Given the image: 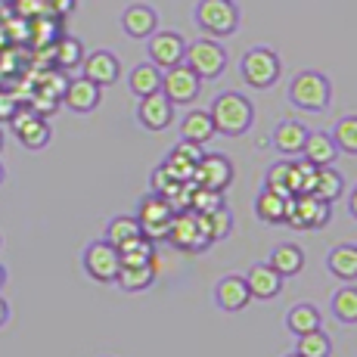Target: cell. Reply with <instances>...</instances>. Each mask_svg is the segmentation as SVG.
Segmentation results:
<instances>
[{"mask_svg": "<svg viewBox=\"0 0 357 357\" xmlns=\"http://www.w3.org/2000/svg\"><path fill=\"white\" fill-rule=\"evenodd\" d=\"M0 149H3V130H0Z\"/></svg>", "mask_w": 357, "mask_h": 357, "instance_id": "cell-53", "label": "cell"}, {"mask_svg": "<svg viewBox=\"0 0 357 357\" xmlns=\"http://www.w3.org/2000/svg\"><path fill=\"white\" fill-rule=\"evenodd\" d=\"M81 264H84L87 277L97 280V283H115V277H119V267H121V255H119V249H115L112 243H106V239H97V243H91L84 249V258H81Z\"/></svg>", "mask_w": 357, "mask_h": 357, "instance_id": "cell-9", "label": "cell"}, {"mask_svg": "<svg viewBox=\"0 0 357 357\" xmlns=\"http://www.w3.org/2000/svg\"><path fill=\"white\" fill-rule=\"evenodd\" d=\"M137 221H140V233L146 239H165L168 236V224L171 218H174V208L168 205V199L159 196V193H149L140 199V205H137Z\"/></svg>", "mask_w": 357, "mask_h": 357, "instance_id": "cell-8", "label": "cell"}, {"mask_svg": "<svg viewBox=\"0 0 357 357\" xmlns=\"http://www.w3.org/2000/svg\"><path fill=\"white\" fill-rule=\"evenodd\" d=\"M199 159H202V146H199V143H190V140H181L168 153V159L162 162V168L168 171L174 181H193V171H196Z\"/></svg>", "mask_w": 357, "mask_h": 357, "instance_id": "cell-18", "label": "cell"}, {"mask_svg": "<svg viewBox=\"0 0 357 357\" xmlns=\"http://www.w3.org/2000/svg\"><path fill=\"white\" fill-rule=\"evenodd\" d=\"M333 218V208L324 199L311 196V193H301V196H289L286 202V221L292 230H324Z\"/></svg>", "mask_w": 357, "mask_h": 357, "instance_id": "cell-7", "label": "cell"}, {"mask_svg": "<svg viewBox=\"0 0 357 357\" xmlns=\"http://www.w3.org/2000/svg\"><path fill=\"white\" fill-rule=\"evenodd\" d=\"M348 211H351V218L357 221V183H354L351 193H348Z\"/></svg>", "mask_w": 357, "mask_h": 357, "instance_id": "cell-46", "label": "cell"}, {"mask_svg": "<svg viewBox=\"0 0 357 357\" xmlns=\"http://www.w3.org/2000/svg\"><path fill=\"white\" fill-rule=\"evenodd\" d=\"M81 72L84 78H91L93 84L100 87H109L121 78V63L115 53L109 50H93V53H84V63H81Z\"/></svg>", "mask_w": 357, "mask_h": 357, "instance_id": "cell-16", "label": "cell"}, {"mask_svg": "<svg viewBox=\"0 0 357 357\" xmlns=\"http://www.w3.org/2000/svg\"><path fill=\"white\" fill-rule=\"evenodd\" d=\"M333 100V84L324 72H314V68H305L292 78L289 84V102L305 112H324Z\"/></svg>", "mask_w": 357, "mask_h": 357, "instance_id": "cell-2", "label": "cell"}, {"mask_svg": "<svg viewBox=\"0 0 357 357\" xmlns=\"http://www.w3.org/2000/svg\"><path fill=\"white\" fill-rule=\"evenodd\" d=\"M119 255H121V264H146V261H155V243L140 233V236L119 245Z\"/></svg>", "mask_w": 357, "mask_h": 357, "instance_id": "cell-34", "label": "cell"}, {"mask_svg": "<svg viewBox=\"0 0 357 357\" xmlns=\"http://www.w3.org/2000/svg\"><path fill=\"white\" fill-rule=\"evenodd\" d=\"M196 25L208 38H230L239 29V6L236 0H199L196 3Z\"/></svg>", "mask_w": 357, "mask_h": 357, "instance_id": "cell-3", "label": "cell"}, {"mask_svg": "<svg viewBox=\"0 0 357 357\" xmlns=\"http://www.w3.org/2000/svg\"><path fill=\"white\" fill-rule=\"evenodd\" d=\"M245 286H249L252 298H261V301H271L283 292V277L273 271L271 264H252L249 273H245Z\"/></svg>", "mask_w": 357, "mask_h": 357, "instance_id": "cell-20", "label": "cell"}, {"mask_svg": "<svg viewBox=\"0 0 357 357\" xmlns=\"http://www.w3.org/2000/svg\"><path fill=\"white\" fill-rule=\"evenodd\" d=\"M208 115H211V121H215L218 134L239 137V134H245V130L252 128V121H255V106H252L249 97H243V93L224 91V93H218L215 97Z\"/></svg>", "mask_w": 357, "mask_h": 357, "instance_id": "cell-1", "label": "cell"}, {"mask_svg": "<svg viewBox=\"0 0 357 357\" xmlns=\"http://www.w3.org/2000/svg\"><path fill=\"white\" fill-rule=\"evenodd\" d=\"M326 267L335 280H345V283H354L357 280V245L342 243L335 245L333 252L326 255Z\"/></svg>", "mask_w": 357, "mask_h": 357, "instance_id": "cell-26", "label": "cell"}, {"mask_svg": "<svg viewBox=\"0 0 357 357\" xmlns=\"http://www.w3.org/2000/svg\"><path fill=\"white\" fill-rule=\"evenodd\" d=\"M211 137H215V121H211V115L205 112V109H193L190 115H183V121H181V140H190V143H199V146H205Z\"/></svg>", "mask_w": 357, "mask_h": 357, "instance_id": "cell-28", "label": "cell"}, {"mask_svg": "<svg viewBox=\"0 0 357 357\" xmlns=\"http://www.w3.org/2000/svg\"><path fill=\"white\" fill-rule=\"evenodd\" d=\"M177 183H181V181H174V177H171L168 171L162 168V165L153 171V177H149V187H153V193H159V196H168L171 190L177 187Z\"/></svg>", "mask_w": 357, "mask_h": 357, "instance_id": "cell-44", "label": "cell"}, {"mask_svg": "<svg viewBox=\"0 0 357 357\" xmlns=\"http://www.w3.org/2000/svg\"><path fill=\"white\" fill-rule=\"evenodd\" d=\"M202 224H205V233H208L211 243H221V239H227L233 233V215L227 211V205H221V208L202 215Z\"/></svg>", "mask_w": 357, "mask_h": 357, "instance_id": "cell-36", "label": "cell"}, {"mask_svg": "<svg viewBox=\"0 0 357 357\" xmlns=\"http://www.w3.org/2000/svg\"><path fill=\"white\" fill-rule=\"evenodd\" d=\"M307 130L301 121H292V119H286V121H280L277 130H273V146H277V153L280 155H286V159H295V155H301V149H305V140H307Z\"/></svg>", "mask_w": 357, "mask_h": 357, "instance_id": "cell-21", "label": "cell"}, {"mask_svg": "<svg viewBox=\"0 0 357 357\" xmlns=\"http://www.w3.org/2000/svg\"><path fill=\"white\" fill-rule=\"evenodd\" d=\"M224 205V190H208V187H193V193H190V208L199 211V215H208V211L221 208Z\"/></svg>", "mask_w": 357, "mask_h": 357, "instance_id": "cell-40", "label": "cell"}, {"mask_svg": "<svg viewBox=\"0 0 357 357\" xmlns=\"http://www.w3.org/2000/svg\"><path fill=\"white\" fill-rule=\"evenodd\" d=\"M233 177H236L233 162L221 153H202V159L196 162V171H193V181L208 190H227Z\"/></svg>", "mask_w": 357, "mask_h": 357, "instance_id": "cell-13", "label": "cell"}, {"mask_svg": "<svg viewBox=\"0 0 357 357\" xmlns=\"http://www.w3.org/2000/svg\"><path fill=\"white\" fill-rule=\"evenodd\" d=\"M267 264H271L283 280L286 277H295V273L305 271V252H301L295 243H283V245H277V249L271 252Z\"/></svg>", "mask_w": 357, "mask_h": 357, "instance_id": "cell-30", "label": "cell"}, {"mask_svg": "<svg viewBox=\"0 0 357 357\" xmlns=\"http://www.w3.org/2000/svg\"><path fill=\"white\" fill-rule=\"evenodd\" d=\"M10 47V38H6V31H3V25H0V53Z\"/></svg>", "mask_w": 357, "mask_h": 357, "instance_id": "cell-49", "label": "cell"}, {"mask_svg": "<svg viewBox=\"0 0 357 357\" xmlns=\"http://www.w3.org/2000/svg\"><path fill=\"white\" fill-rule=\"evenodd\" d=\"M342 193H345V177H342V171L333 168V165H317V174H314V183H311V196L333 205Z\"/></svg>", "mask_w": 357, "mask_h": 357, "instance_id": "cell-22", "label": "cell"}, {"mask_svg": "<svg viewBox=\"0 0 357 357\" xmlns=\"http://www.w3.org/2000/svg\"><path fill=\"white\" fill-rule=\"evenodd\" d=\"M10 128H13V134H16V140L22 143L25 149H31V153L34 149H44L53 137L50 121L34 112L31 106H19V112L10 119Z\"/></svg>", "mask_w": 357, "mask_h": 357, "instance_id": "cell-10", "label": "cell"}, {"mask_svg": "<svg viewBox=\"0 0 357 357\" xmlns=\"http://www.w3.org/2000/svg\"><path fill=\"white\" fill-rule=\"evenodd\" d=\"M128 87H130V93H134L137 100L149 97V93H155V91H162V68L153 66V63L134 66V68H130V75H128Z\"/></svg>", "mask_w": 357, "mask_h": 357, "instance_id": "cell-29", "label": "cell"}, {"mask_svg": "<svg viewBox=\"0 0 357 357\" xmlns=\"http://www.w3.org/2000/svg\"><path fill=\"white\" fill-rule=\"evenodd\" d=\"M286 326H289V333H295V335H305V333H314V329L324 326V317H320V311L314 305L301 301V305L289 307V314H286Z\"/></svg>", "mask_w": 357, "mask_h": 357, "instance_id": "cell-32", "label": "cell"}, {"mask_svg": "<svg viewBox=\"0 0 357 357\" xmlns=\"http://www.w3.org/2000/svg\"><path fill=\"white\" fill-rule=\"evenodd\" d=\"M329 307H333L339 324H348V326L357 324V286L348 283L342 289H335L333 298H329Z\"/></svg>", "mask_w": 357, "mask_h": 357, "instance_id": "cell-33", "label": "cell"}, {"mask_svg": "<svg viewBox=\"0 0 357 357\" xmlns=\"http://www.w3.org/2000/svg\"><path fill=\"white\" fill-rule=\"evenodd\" d=\"M295 351H298L301 357H329L333 354V342H329V335L324 333V329H314V333L298 335Z\"/></svg>", "mask_w": 357, "mask_h": 357, "instance_id": "cell-37", "label": "cell"}, {"mask_svg": "<svg viewBox=\"0 0 357 357\" xmlns=\"http://www.w3.org/2000/svg\"><path fill=\"white\" fill-rule=\"evenodd\" d=\"M215 301H218V307L227 311V314L243 311V307L252 301V292H249V286H245V277H239V273H227V277H221L218 280V286H215Z\"/></svg>", "mask_w": 357, "mask_h": 357, "instance_id": "cell-17", "label": "cell"}, {"mask_svg": "<svg viewBox=\"0 0 357 357\" xmlns=\"http://www.w3.org/2000/svg\"><path fill=\"white\" fill-rule=\"evenodd\" d=\"M153 280H155V261H146V264H121L115 283L125 292H143L153 286Z\"/></svg>", "mask_w": 357, "mask_h": 357, "instance_id": "cell-25", "label": "cell"}, {"mask_svg": "<svg viewBox=\"0 0 357 357\" xmlns=\"http://www.w3.org/2000/svg\"><path fill=\"white\" fill-rule=\"evenodd\" d=\"M47 3V13H53V16H68V13L75 10V0H44Z\"/></svg>", "mask_w": 357, "mask_h": 357, "instance_id": "cell-45", "label": "cell"}, {"mask_svg": "<svg viewBox=\"0 0 357 357\" xmlns=\"http://www.w3.org/2000/svg\"><path fill=\"white\" fill-rule=\"evenodd\" d=\"M239 72H243V81L249 87L267 91V87H273L280 81L283 63H280L277 50H271V47H252L243 56V63H239Z\"/></svg>", "mask_w": 357, "mask_h": 357, "instance_id": "cell-5", "label": "cell"}, {"mask_svg": "<svg viewBox=\"0 0 357 357\" xmlns=\"http://www.w3.org/2000/svg\"><path fill=\"white\" fill-rule=\"evenodd\" d=\"M6 320H10V305H6V298L0 295V326H3Z\"/></svg>", "mask_w": 357, "mask_h": 357, "instance_id": "cell-47", "label": "cell"}, {"mask_svg": "<svg viewBox=\"0 0 357 357\" xmlns=\"http://www.w3.org/2000/svg\"><path fill=\"white\" fill-rule=\"evenodd\" d=\"M6 181V168H3V165H0V183H3Z\"/></svg>", "mask_w": 357, "mask_h": 357, "instance_id": "cell-51", "label": "cell"}, {"mask_svg": "<svg viewBox=\"0 0 357 357\" xmlns=\"http://www.w3.org/2000/svg\"><path fill=\"white\" fill-rule=\"evenodd\" d=\"M134 236H140V221H137L134 215H115L112 221L106 224V243H112L115 249Z\"/></svg>", "mask_w": 357, "mask_h": 357, "instance_id": "cell-35", "label": "cell"}, {"mask_svg": "<svg viewBox=\"0 0 357 357\" xmlns=\"http://www.w3.org/2000/svg\"><path fill=\"white\" fill-rule=\"evenodd\" d=\"M183 63H187L202 81H215L224 75L227 68V50L218 44V38H199L193 44H187V53H183Z\"/></svg>", "mask_w": 357, "mask_h": 357, "instance_id": "cell-6", "label": "cell"}, {"mask_svg": "<svg viewBox=\"0 0 357 357\" xmlns=\"http://www.w3.org/2000/svg\"><path fill=\"white\" fill-rule=\"evenodd\" d=\"M3 283H6V267L0 264V289H3Z\"/></svg>", "mask_w": 357, "mask_h": 357, "instance_id": "cell-50", "label": "cell"}, {"mask_svg": "<svg viewBox=\"0 0 357 357\" xmlns=\"http://www.w3.org/2000/svg\"><path fill=\"white\" fill-rule=\"evenodd\" d=\"M50 59L56 68L72 72V68H78L84 63V44H81L78 38H72V34H59L56 44L50 47Z\"/></svg>", "mask_w": 357, "mask_h": 357, "instance_id": "cell-24", "label": "cell"}, {"mask_svg": "<svg viewBox=\"0 0 357 357\" xmlns=\"http://www.w3.org/2000/svg\"><path fill=\"white\" fill-rule=\"evenodd\" d=\"M10 16H13V13H10V0H0V25H3Z\"/></svg>", "mask_w": 357, "mask_h": 357, "instance_id": "cell-48", "label": "cell"}, {"mask_svg": "<svg viewBox=\"0 0 357 357\" xmlns=\"http://www.w3.org/2000/svg\"><path fill=\"white\" fill-rule=\"evenodd\" d=\"M59 34H63L59 16H53V13H40V16L31 19V38H29V44L34 47V50H50V47L56 44Z\"/></svg>", "mask_w": 357, "mask_h": 357, "instance_id": "cell-31", "label": "cell"}, {"mask_svg": "<svg viewBox=\"0 0 357 357\" xmlns=\"http://www.w3.org/2000/svg\"><path fill=\"white\" fill-rule=\"evenodd\" d=\"M286 202H289V196H283V193H277V190H271V187H264L258 193L255 199V215H258V221H264V224H283L286 221Z\"/></svg>", "mask_w": 357, "mask_h": 357, "instance_id": "cell-27", "label": "cell"}, {"mask_svg": "<svg viewBox=\"0 0 357 357\" xmlns=\"http://www.w3.org/2000/svg\"><path fill=\"white\" fill-rule=\"evenodd\" d=\"M146 53H149V63L159 66L165 72V68L183 63L187 40H183V34H177V31H153L146 38Z\"/></svg>", "mask_w": 357, "mask_h": 357, "instance_id": "cell-12", "label": "cell"}, {"mask_svg": "<svg viewBox=\"0 0 357 357\" xmlns=\"http://www.w3.org/2000/svg\"><path fill=\"white\" fill-rule=\"evenodd\" d=\"M335 155H339V146H335L333 134H326V130H314V134H307L305 149H301V159H305V162H311V165H333Z\"/></svg>", "mask_w": 357, "mask_h": 357, "instance_id": "cell-23", "label": "cell"}, {"mask_svg": "<svg viewBox=\"0 0 357 357\" xmlns=\"http://www.w3.org/2000/svg\"><path fill=\"white\" fill-rule=\"evenodd\" d=\"M199 91H202V78H199L187 63L171 66L162 72V93L174 102V106H190V102L199 97Z\"/></svg>", "mask_w": 357, "mask_h": 357, "instance_id": "cell-11", "label": "cell"}, {"mask_svg": "<svg viewBox=\"0 0 357 357\" xmlns=\"http://www.w3.org/2000/svg\"><path fill=\"white\" fill-rule=\"evenodd\" d=\"M264 187H271V190H277V193H283V196H292L289 193V162H277L271 171H267V177H264Z\"/></svg>", "mask_w": 357, "mask_h": 357, "instance_id": "cell-41", "label": "cell"}, {"mask_svg": "<svg viewBox=\"0 0 357 357\" xmlns=\"http://www.w3.org/2000/svg\"><path fill=\"white\" fill-rule=\"evenodd\" d=\"M137 121H140L146 130H165L174 121V102L165 97L162 91L149 93V97H140V106H137Z\"/></svg>", "mask_w": 357, "mask_h": 357, "instance_id": "cell-14", "label": "cell"}, {"mask_svg": "<svg viewBox=\"0 0 357 357\" xmlns=\"http://www.w3.org/2000/svg\"><path fill=\"white\" fill-rule=\"evenodd\" d=\"M314 174H317V165L311 162H289V193L292 196H301V193H311V183H314Z\"/></svg>", "mask_w": 357, "mask_h": 357, "instance_id": "cell-39", "label": "cell"}, {"mask_svg": "<svg viewBox=\"0 0 357 357\" xmlns=\"http://www.w3.org/2000/svg\"><path fill=\"white\" fill-rule=\"evenodd\" d=\"M168 239L174 249L181 252H190V255H196V252H205L211 245L208 233H205V224H202V215L193 208L187 211H174V218H171L168 224Z\"/></svg>", "mask_w": 357, "mask_h": 357, "instance_id": "cell-4", "label": "cell"}, {"mask_svg": "<svg viewBox=\"0 0 357 357\" xmlns=\"http://www.w3.org/2000/svg\"><path fill=\"white\" fill-rule=\"evenodd\" d=\"M333 140H335V146H339V153L357 155V115L339 119V125L333 128Z\"/></svg>", "mask_w": 357, "mask_h": 357, "instance_id": "cell-38", "label": "cell"}, {"mask_svg": "<svg viewBox=\"0 0 357 357\" xmlns=\"http://www.w3.org/2000/svg\"><path fill=\"white\" fill-rule=\"evenodd\" d=\"M283 357H301L298 351H289V354H283Z\"/></svg>", "mask_w": 357, "mask_h": 357, "instance_id": "cell-52", "label": "cell"}, {"mask_svg": "<svg viewBox=\"0 0 357 357\" xmlns=\"http://www.w3.org/2000/svg\"><path fill=\"white\" fill-rule=\"evenodd\" d=\"M10 13L22 19H34L40 13H47V3L44 0H10Z\"/></svg>", "mask_w": 357, "mask_h": 357, "instance_id": "cell-42", "label": "cell"}, {"mask_svg": "<svg viewBox=\"0 0 357 357\" xmlns=\"http://www.w3.org/2000/svg\"><path fill=\"white\" fill-rule=\"evenodd\" d=\"M100 100H102V87L93 84L91 78H84V75H81V78H72L63 91L66 109H72V112H78V115L93 112V109L100 106Z\"/></svg>", "mask_w": 357, "mask_h": 357, "instance_id": "cell-15", "label": "cell"}, {"mask_svg": "<svg viewBox=\"0 0 357 357\" xmlns=\"http://www.w3.org/2000/svg\"><path fill=\"white\" fill-rule=\"evenodd\" d=\"M121 29H125L128 38L146 40L153 31H159V13L149 3H130L128 10L121 13Z\"/></svg>", "mask_w": 357, "mask_h": 357, "instance_id": "cell-19", "label": "cell"}, {"mask_svg": "<svg viewBox=\"0 0 357 357\" xmlns=\"http://www.w3.org/2000/svg\"><path fill=\"white\" fill-rule=\"evenodd\" d=\"M19 106H22V100L16 97V91L0 87V125H10V119L19 112Z\"/></svg>", "mask_w": 357, "mask_h": 357, "instance_id": "cell-43", "label": "cell"}]
</instances>
